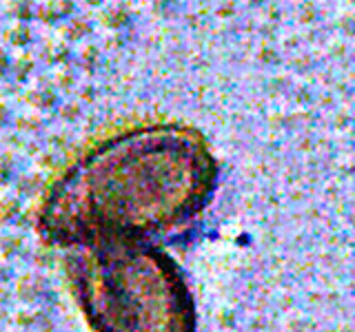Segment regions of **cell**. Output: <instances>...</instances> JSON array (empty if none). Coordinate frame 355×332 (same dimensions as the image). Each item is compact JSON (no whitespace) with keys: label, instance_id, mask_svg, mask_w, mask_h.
I'll use <instances>...</instances> for the list:
<instances>
[{"label":"cell","instance_id":"1","mask_svg":"<svg viewBox=\"0 0 355 332\" xmlns=\"http://www.w3.org/2000/svg\"><path fill=\"white\" fill-rule=\"evenodd\" d=\"M218 186V162L193 127L158 122L111 133L49 184L40 237L58 248L153 239L196 219Z\"/></svg>","mask_w":355,"mask_h":332},{"label":"cell","instance_id":"2","mask_svg":"<svg viewBox=\"0 0 355 332\" xmlns=\"http://www.w3.org/2000/svg\"><path fill=\"white\" fill-rule=\"evenodd\" d=\"M64 268L94 332H198V310L184 273L149 239L73 248Z\"/></svg>","mask_w":355,"mask_h":332}]
</instances>
